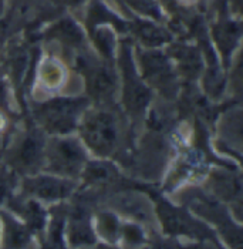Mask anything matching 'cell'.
Masks as SVG:
<instances>
[{
	"instance_id": "cell-1",
	"label": "cell",
	"mask_w": 243,
	"mask_h": 249,
	"mask_svg": "<svg viewBox=\"0 0 243 249\" xmlns=\"http://www.w3.org/2000/svg\"><path fill=\"white\" fill-rule=\"evenodd\" d=\"M83 137L86 142L101 155H108L117 145L118 130L114 117L108 113L88 115L83 123Z\"/></svg>"
},
{
	"instance_id": "cell-2",
	"label": "cell",
	"mask_w": 243,
	"mask_h": 249,
	"mask_svg": "<svg viewBox=\"0 0 243 249\" xmlns=\"http://www.w3.org/2000/svg\"><path fill=\"white\" fill-rule=\"evenodd\" d=\"M49 170L58 175L74 177L84 167V153L74 141L58 140L49 147Z\"/></svg>"
},
{
	"instance_id": "cell-3",
	"label": "cell",
	"mask_w": 243,
	"mask_h": 249,
	"mask_svg": "<svg viewBox=\"0 0 243 249\" xmlns=\"http://www.w3.org/2000/svg\"><path fill=\"white\" fill-rule=\"evenodd\" d=\"M156 212L164 230L171 235H185L189 238H209L210 232L205 225L192 219L187 212L172 207L165 201H158Z\"/></svg>"
},
{
	"instance_id": "cell-4",
	"label": "cell",
	"mask_w": 243,
	"mask_h": 249,
	"mask_svg": "<svg viewBox=\"0 0 243 249\" xmlns=\"http://www.w3.org/2000/svg\"><path fill=\"white\" fill-rule=\"evenodd\" d=\"M83 101L78 100H57L41 110L40 118L47 130L54 133H67L74 128Z\"/></svg>"
},
{
	"instance_id": "cell-5",
	"label": "cell",
	"mask_w": 243,
	"mask_h": 249,
	"mask_svg": "<svg viewBox=\"0 0 243 249\" xmlns=\"http://www.w3.org/2000/svg\"><path fill=\"white\" fill-rule=\"evenodd\" d=\"M193 210L199 215L205 216L208 221L215 224L219 230L222 231V236L229 242V245L233 249H241L242 247V238H241V228L235 227L233 222L229 219L227 213L221 208L222 205L209 201L206 198H199L192 204Z\"/></svg>"
},
{
	"instance_id": "cell-6",
	"label": "cell",
	"mask_w": 243,
	"mask_h": 249,
	"mask_svg": "<svg viewBox=\"0 0 243 249\" xmlns=\"http://www.w3.org/2000/svg\"><path fill=\"white\" fill-rule=\"evenodd\" d=\"M26 192L32 196L44 201H60L74 190V184L69 179L56 178V177H36L26 181Z\"/></svg>"
},
{
	"instance_id": "cell-7",
	"label": "cell",
	"mask_w": 243,
	"mask_h": 249,
	"mask_svg": "<svg viewBox=\"0 0 243 249\" xmlns=\"http://www.w3.org/2000/svg\"><path fill=\"white\" fill-rule=\"evenodd\" d=\"M95 233H94L88 213L83 208H77L69 224V242L73 248H87L95 245Z\"/></svg>"
},
{
	"instance_id": "cell-8",
	"label": "cell",
	"mask_w": 243,
	"mask_h": 249,
	"mask_svg": "<svg viewBox=\"0 0 243 249\" xmlns=\"http://www.w3.org/2000/svg\"><path fill=\"white\" fill-rule=\"evenodd\" d=\"M4 222V249H29L32 245L30 230L23 227L9 215H3Z\"/></svg>"
},
{
	"instance_id": "cell-9",
	"label": "cell",
	"mask_w": 243,
	"mask_h": 249,
	"mask_svg": "<svg viewBox=\"0 0 243 249\" xmlns=\"http://www.w3.org/2000/svg\"><path fill=\"white\" fill-rule=\"evenodd\" d=\"M41 158H43L41 141L40 138L32 135L24 141V144L21 145V148L16 155V164L19 165L20 170L32 173L40 165Z\"/></svg>"
},
{
	"instance_id": "cell-10",
	"label": "cell",
	"mask_w": 243,
	"mask_h": 249,
	"mask_svg": "<svg viewBox=\"0 0 243 249\" xmlns=\"http://www.w3.org/2000/svg\"><path fill=\"white\" fill-rule=\"evenodd\" d=\"M95 227L98 233L105 238L108 242H117L121 236V225H120V221L118 218L110 213V212H101L98 216H97V222H95Z\"/></svg>"
},
{
	"instance_id": "cell-11",
	"label": "cell",
	"mask_w": 243,
	"mask_h": 249,
	"mask_svg": "<svg viewBox=\"0 0 243 249\" xmlns=\"http://www.w3.org/2000/svg\"><path fill=\"white\" fill-rule=\"evenodd\" d=\"M215 191L226 201L233 202L236 199L241 204V181L238 178L221 175L218 179H215Z\"/></svg>"
},
{
	"instance_id": "cell-12",
	"label": "cell",
	"mask_w": 243,
	"mask_h": 249,
	"mask_svg": "<svg viewBox=\"0 0 243 249\" xmlns=\"http://www.w3.org/2000/svg\"><path fill=\"white\" fill-rule=\"evenodd\" d=\"M120 210L127 212L128 215H131L137 219H147L150 216V210L147 207V204L135 196H125L120 199Z\"/></svg>"
},
{
	"instance_id": "cell-13",
	"label": "cell",
	"mask_w": 243,
	"mask_h": 249,
	"mask_svg": "<svg viewBox=\"0 0 243 249\" xmlns=\"http://www.w3.org/2000/svg\"><path fill=\"white\" fill-rule=\"evenodd\" d=\"M41 78L44 81V84L50 89H56L61 84L63 81V70L57 66L56 63H49L46 64V67L43 69Z\"/></svg>"
},
{
	"instance_id": "cell-14",
	"label": "cell",
	"mask_w": 243,
	"mask_h": 249,
	"mask_svg": "<svg viewBox=\"0 0 243 249\" xmlns=\"http://www.w3.org/2000/svg\"><path fill=\"white\" fill-rule=\"evenodd\" d=\"M121 236H124V239L134 247L142 245L145 242L142 228H139L138 225H132V224H127L121 227Z\"/></svg>"
},
{
	"instance_id": "cell-15",
	"label": "cell",
	"mask_w": 243,
	"mask_h": 249,
	"mask_svg": "<svg viewBox=\"0 0 243 249\" xmlns=\"http://www.w3.org/2000/svg\"><path fill=\"white\" fill-rule=\"evenodd\" d=\"M141 249H172V247L169 244H167V242H164V244H154L151 247H145V248Z\"/></svg>"
},
{
	"instance_id": "cell-16",
	"label": "cell",
	"mask_w": 243,
	"mask_h": 249,
	"mask_svg": "<svg viewBox=\"0 0 243 249\" xmlns=\"http://www.w3.org/2000/svg\"><path fill=\"white\" fill-rule=\"evenodd\" d=\"M81 249H112V248H108V247H104V245H97V247H87V248H81Z\"/></svg>"
}]
</instances>
